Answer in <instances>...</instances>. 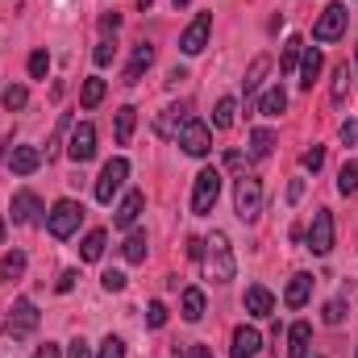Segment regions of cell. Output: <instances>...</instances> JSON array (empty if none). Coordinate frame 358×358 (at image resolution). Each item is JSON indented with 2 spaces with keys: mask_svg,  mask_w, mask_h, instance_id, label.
<instances>
[{
  "mask_svg": "<svg viewBox=\"0 0 358 358\" xmlns=\"http://www.w3.org/2000/svg\"><path fill=\"white\" fill-rule=\"evenodd\" d=\"M204 275L213 279V283H229L234 275H238V263H234V246H229V238L221 234V229H213V238H204Z\"/></svg>",
  "mask_w": 358,
  "mask_h": 358,
  "instance_id": "6da1fadb",
  "label": "cell"
},
{
  "mask_svg": "<svg viewBox=\"0 0 358 358\" xmlns=\"http://www.w3.org/2000/svg\"><path fill=\"white\" fill-rule=\"evenodd\" d=\"M234 208H238V217H242L246 225H255V221L263 217V183L255 176L238 179V187H234Z\"/></svg>",
  "mask_w": 358,
  "mask_h": 358,
  "instance_id": "7a4b0ae2",
  "label": "cell"
},
{
  "mask_svg": "<svg viewBox=\"0 0 358 358\" xmlns=\"http://www.w3.org/2000/svg\"><path fill=\"white\" fill-rule=\"evenodd\" d=\"M217 196H221V171H217V167H208V171H200V176H196L192 213H196V217H208V213L217 208Z\"/></svg>",
  "mask_w": 358,
  "mask_h": 358,
  "instance_id": "3957f363",
  "label": "cell"
},
{
  "mask_svg": "<svg viewBox=\"0 0 358 358\" xmlns=\"http://www.w3.org/2000/svg\"><path fill=\"white\" fill-rule=\"evenodd\" d=\"M80 221H84V208L76 200H59L46 217V229H50V238H71L80 229Z\"/></svg>",
  "mask_w": 358,
  "mask_h": 358,
  "instance_id": "277c9868",
  "label": "cell"
},
{
  "mask_svg": "<svg viewBox=\"0 0 358 358\" xmlns=\"http://www.w3.org/2000/svg\"><path fill=\"white\" fill-rule=\"evenodd\" d=\"M346 21H350L346 4H329V8L317 17V25H313V38H317V42H338V38L346 34Z\"/></svg>",
  "mask_w": 358,
  "mask_h": 358,
  "instance_id": "5b68a950",
  "label": "cell"
},
{
  "mask_svg": "<svg viewBox=\"0 0 358 358\" xmlns=\"http://www.w3.org/2000/svg\"><path fill=\"white\" fill-rule=\"evenodd\" d=\"M179 146H183L192 159H204V155L213 150V134H208V125L196 121V117H187V125L179 129Z\"/></svg>",
  "mask_w": 358,
  "mask_h": 358,
  "instance_id": "8992f818",
  "label": "cell"
},
{
  "mask_svg": "<svg viewBox=\"0 0 358 358\" xmlns=\"http://www.w3.org/2000/svg\"><path fill=\"white\" fill-rule=\"evenodd\" d=\"M308 250H313V255H329V250H334V213H329V208H317V213H313Z\"/></svg>",
  "mask_w": 358,
  "mask_h": 358,
  "instance_id": "52a82bcc",
  "label": "cell"
},
{
  "mask_svg": "<svg viewBox=\"0 0 358 358\" xmlns=\"http://www.w3.org/2000/svg\"><path fill=\"white\" fill-rule=\"evenodd\" d=\"M34 329H38V308H34V300H17L13 313H8V338H13V342H25Z\"/></svg>",
  "mask_w": 358,
  "mask_h": 358,
  "instance_id": "ba28073f",
  "label": "cell"
},
{
  "mask_svg": "<svg viewBox=\"0 0 358 358\" xmlns=\"http://www.w3.org/2000/svg\"><path fill=\"white\" fill-rule=\"evenodd\" d=\"M125 176H129V163H125V159H108V163H104V171H100V179H96V200H100V204H108V200H113V192L125 183Z\"/></svg>",
  "mask_w": 358,
  "mask_h": 358,
  "instance_id": "9c48e42d",
  "label": "cell"
},
{
  "mask_svg": "<svg viewBox=\"0 0 358 358\" xmlns=\"http://www.w3.org/2000/svg\"><path fill=\"white\" fill-rule=\"evenodd\" d=\"M67 155H71L76 163H92V159H96V125H92V121H80V125L71 129Z\"/></svg>",
  "mask_w": 358,
  "mask_h": 358,
  "instance_id": "30bf717a",
  "label": "cell"
},
{
  "mask_svg": "<svg viewBox=\"0 0 358 358\" xmlns=\"http://www.w3.org/2000/svg\"><path fill=\"white\" fill-rule=\"evenodd\" d=\"M208 29H213V13H200L187 29H183V38H179V50L183 55H200L204 46H208Z\"/></svg>",
  "mask_w": 358,
  "mask_h": 358,
  "instance_id": "8fae6325",
  "label": "cell"
},
{
  "mask_svg": "<svg viewBox=\"0 0 358 358\" xmlns=\"http://www.w3.org/2000/svg\"><path fill=\"white\" fill-rule=\"evenodd\" d=\"M187 117H192L187 104H167V108L155 117V134H159V138H179V129L187 125Z\"/></svg>",
  "mask_w": 358,
  "mask_h": 358,
  "instance_id": "7c38bea8",
  "label": "cell"
},
{
  "mask_svg": "<svg viewBox=\"0 0 358 358\" xmlns=\"http://www.w3.org/2000/svg\"><path fill=\"white\" fill-rule=\"evenodd\" d=\"M263 350V338H259V329H250V325H238L234 329V346H229V355L234 358H255Z\"/></svg>",
  "mask_w": 358,
  "mask_h": 358,
  "instance_id": "4fadbf2b",
  "label": "cell"
},
{
  "mask_svg": "<svg viewBox=\"0 0 358 358\" xmlns=\"http://www.w3.org/2000/svg\"><path fill=\"white\" fill-rule=\"evenodd\" d=\"M8 167H13V176H34V171L42 167V155H38V146H13V155H8Z\"/></svg>",
  "mask_w": 358,
  "mask_h": 358,
  "instance_id": "5bb4252c",
  "label": "cell"
},
{
  "mask_svg": "<svg viewBox=\"0 0 358 358\" xmlns=\"http://www.w3.org/2000/svg\"><path fill=\"white\" fill-rule=\"evenodd\" d=\"M38 213H42V200H38L34 192H17V196H13V221H17V225H34Z\"/></svg>",
  "mask_w": 358,
  "mask_h": 358,
  "instance_id": "9a60e30c",
  "label": "cell"
},
{
  "mask_svg": "<svg viewBox=\"0 0 358 358\" xmlns=\"http://www.w3.org/2000/svg\"><path fill=\"white\" fill-rule=\"evenodd\" d=\"M308 296H313V275H292V283H287V292H283V304L287 308H304L308 304Z\"/></svg>",
  "mask_w": 358,
  "mask_h": 358,
  "instance_id": "2e32d148",
  "label": "cell"
},
{
  "mask_svg": "<svg viewBox=\"0 0 358 358\" xmlns=\"http://www.w3.org/2000/svg\"><path fill=\"white\" fill-rule=\"evenodd\" d=\"M150 63H155V46H134V59H129V67H125V84H138L146 71H150Z\"/></svg>",
  "mask_w": 358,
  "mask_h": 358,
  "instance_id": "e0dca14e",
  "label": "cell"
},
{
  "mask_svg": "<svg viewBox=\"0 0 358 358\" xmlns=\"http://www.w3.org/2000/svg\"><path fill=\"white\" fill-rule=\"evenodd\" d=\"M321 67H325V55H321L317 46H308V50L300 55V88H313L317 76H321Z\"/></svg>",
  "mask_w": 358,
  "mask_h": 358,
  "instance_id": "ac0fdd59",
  "label": "cell"
},
{
  "mask_svg": "<svg viewBox=\"0 0 358 358\" xmlns=\"http://www.w3.org/2000/svg\"><path fill=\"white\" fill-rule=\"evenodd\" d=\"M246 313H250V317H271V313H275V296H271L263 283L246 287Z\"/></svg>",
  "mask_w": 358,
  "mask_h": 358,
  "instance_id": "d6986e66",
  "label": "cell"
},
{
  "mask_svg": "<svg viewBox=\"0 0 358 358\" xmlns=\"http://www.w3.org/2000/svg\"><path fill=\"white\" fill-rule=\"evenodd\" d=\"M308 342H313L308 321H296V325L287 329V358H308Z\"/></svg>",
  "mask_w": 358,
  "mask_h": 358,
  "instance_id": "ffe728a7",
  "label": "cell"
},
{
  "mask_svg": "<svg viewBox=\"0 0 358 358\" xmlns=\"http://www.w3.org/2000/svg\"><path fill=\"white\" fill-rule=\"evenodd\" d=\"M142 204H146V196H142V192H129V196L121 200V208H117V217H113V221H117V229H129V225L138 221V213H142Z\"/></svg>",
  "mask_w": 358,
  "mask_h": 358,
  "instance_id": "44dd1931",
  "label": "cell"
},
{
  "mask_svg": "<svg viewBox=\"0 0 358 358\" xmlns=\"http://www.w3.org/2000/svg\"><path fill=\"white\" fill-rule=\"evenodd\" d=\"M179 308H183V321H192V325H196V321L204 317V292H200V287H187V292H183V300H179Z\"/></svg>",
  "mask_w": 358,
  "mask_h": 358,
  "instance_id": "7402d4cb",
  "label": "cell"
},
{
  "mask_svg": "<svg viewBox=\"0 0 358 358\" xmlns=\"http://www.w3.org/2000/svg\"><path fill=\"white\" fill-rule=\"evenodd\" d=\"M134 125H138V108H134V104L117 108V142H121V146H129V138H134Z\"/></svg>",
  "mask_w": 358,
  "mask_h": 358,
  "instance_id": "603a6c76",
  "label": "cell"
},
{
  "mask_svg": "<svg viewBox=\"0 0 358 358\" xmlns=\"http://www.w3.org/2000/svg\"><path fill=\"white\" fill-rule=\"evenodd\" d=\"M271 71V59L267 55H259L255 63H250V71H246V80H242V88H246V96H255L259 92V84H263V76Z\"/></svg>",
  "mask_w": 358,
  "mask_h": 358,
  "instance_id": "cb8c5ba5",
  "label": "cell"
},
{
  "mask_svg": "<svg viewBox=\"0 0 358 358\" xmlns=\"http://www.w3.org/2000/svg\"><path fill=\"white\" fill-rule=\"evenodd\" d=\"M300 55H304V42H300V38H287L283 59H279V71H283V76H292V71L300 67Z\"/></svg>",
  "mask_w": 358,
  "mask_h": 358,
  "instance_id": "d4e9b609",
  "label": "cell"
},
{
  "mask_svg": "<svg viewBox=\"0 0 358 358\" xmlns=\"http://www.w3.org/2000/svg\"><path fill=\"white\" fill-rule=\"evenodd\" d=\"M283 108H287V92L283 88H271L267 96L259 100V113H263V117H279Z\"/></svg>",
  "mask_w": 358,
  "mask_h": 358,
  "instance_id": "484cf974",
  "label": "cell"
},
{
  "mask_svg": "<svg viewBox=\"0 0 358 358\" xmlns=\"http://www.w3.org/2000/svg\"><path fill=\"white\" fill-rule=\"evenodd\" d=\"M234 117H238V100H234V96H225V100H217V113H213V125H217V129H229V125H234Z\"/></svg>",
  "mask_w": 358,
  "mask_h": 358,
  "instance_id": "4316f807",
  "label": "cell"
},
{
  "mask_svg": "<svg viewBox=\"0 0 358 358\" xmlns=\"http://www.w3.org/2000/svg\"><path fill=\"white\" fill-rule=\"evenodd\" d=\"M121 255H125V263H146V234H129Z\"/></svg>",
  "mask_w": 358,
  "mask_h": 358,
  "instance_id": "83f0119b",
  "label": "cell"
},
{
  "mask_svg": "<svg viewBox=\"0 0 358 358\" xmlns=\"http://www.w3.org/2000/svg\"><path fill=\"white\" fill-rule=\"evenodd\" d=\"M104 242H108V238H104V229H92L88 238H84V246H80V255H84V263H96V259L104 255Z\"/></svg>",
  "mask_w": 358,
  "mask_h": 358,
  "instance_id": "f1b7e54d",
  "label": "cell"
},
{
  "mask_svg": "<svg viewBox=\"0 0 358 358\" xmlns=\"http://www.w3.org/2000/svg\"><path fill=\"white\" fill-rule=\"evenodd\" d=\"M271 146H275V134L271 129H255L250 134V159H267Z\"/></svg>",
  "mask_w": 358,
  "mask_h": 358,
  "instance_id": "f546056e",
  "label": "cell"
},
{
  "mask_svg": "<svg viewBox=\"0 0 358 358\" xmlns=\"http://www.w3.org/2000/svg\"><path fill=\"white\" fill-rule=\"evenodd\" d=\"M338 192H342V196H355L358 192V159H350V163L338 171Z\"/></svg>",
  "mask_w": 358,
  "mask_h": 358,
  "instance_id": "4dcf8cb0",
  "label": "cell"
},
{
  "mask_svg": "<svg viewBox=\"0 0 358 358\" xmlns=\"http://www.w3.org/2000/svg\"><path fill=\"white\" fill-rule=\"evenodd\" d=\"M21 271H25V255L21 250H13V255L0 259V279H21Z\"/></svg>",
  "mask_w": 358,
  "mask_h": 358,
  "instance_id": "1f68e13d",
  "label": "cell"
},
{
  "mask_svg": "<svg viewBox=\"0 0 358 358\" xmlns=\"http://www.w3.org/2000/svg\"><path fill=\"white\" fill-rule=\"evenodd\" d=\"M104 100V80H84V92H80V104L84 108H96Z\"/></svg>",
  "mask_w": 358,
  "mask_h": 358,
  "instance_id": "d6a6232c",
  "label": "cell"
},
{
  "mask_svg": "<svg viewBox=\"0 0 358 358\" xmlns=\"http://www.w3.org/2000/svg\"><path fill=\"white\" fill-rule=\"evenodd\" d=\"M25 104H29V92L21 88V84L4 88V108H8V113H17V108H25Z\"/></svg>",
  "mask_w": 358,
  "mask_h": 358,
  "instance_id": "836d02e7",
  "label": "cell"
},
{
  "mask_svg": "<svg viewBox=\"0 0 358 358\" xmlns=\"http://www.w3.org/2000/svg\"><path fill=\"white\" fill-rule=\"evenodd\" d=\"M146 325H150V329H163V325H167V304H163V300H150V304H146Z\"/></svg>",
  "mask_w": 358,
  "mask_h": 358,
  "instance_id": "e575fe53",
  "label": "cell"
},
{
  "mask_svg": "<svg viewBox=\"0 0 358 358\" xmlns=\"http://www.w3.org/2000/svg\"><path fill=\"white\" fill-rule=\"evenodd\" d=\"M346 92H350V67L342 63V67H338V76H334V104H342V100H346Z\"/></svg>",
  "mask_w": 358,
  "mask_h": 358,
  "instance_id": "d590c367",
  "label": "cell"
},
{
  "mask_svg": "<svg viewBox=\"0 0 358 358\" xmlns=\"http://www.w3.org/2000/svg\"><path fill=\"white\" fill-rule=\"evenodd\" d=\"M46 71H50V55H46V50H34V55H29V76H34V80H46Z\"/></svg>",
  "mask_w": 358,
  "mask_h": 358,
  "instance_id": "8d00e7d4",
  "label": "cell"
},
{
  "mask_svg": "<svg viewBox=\"0 0 358 358\" xmlns=\"http://www.w3.org/2000/svg\"><path fill=\"white\" fill-rule=\"evenodd\" d=\"M300 163H304V171H321V167H325V146L304 150V155H300Z\"/></svg>",
  "mask_w": 358,
  "mask_h": 358,
  "instance_id": "74e56055",
  "label": "cell"
},
{
  "mask_svg": "<svg viewBox=\"0 0 358 358\" xmlns=\"http://www.w3.org/2000/svg\"><path fill=\"white\" fill-rule=\"evenodd\" d=\"M96 358H125V342H121V338H113V334H108V338H104V342H100V355Z\"/></svg>",
  "mask_w": 358,
  "mask_h": 358,
  "instance_id": "f35d334b",
  "label": "cell"
},
{
  "mask_svg": "<svg viewBox=\"0 0 358 358\" xmlns=\"http://www.w3.org/2000/svg\"><path fill=\"white\" fill-rule=\"evenodd\" d=\"M321 317H325V325H342V317H346V300H329Z\"/></svg>",
  "mask_w": 358,
  "mask_h": 358,
  "instance_id": "ab89813d",
  "label": "cell"
},
{
  "mask_svg": "<svg viewBox=\"0 0 358 358\" xmlns=\"http://www.w3.org/2000/svg\"><path fill=\"white\" fill-rule=\"evenodd\" d=\"M100 283H104V292H125V283H129V279H125L121 271H104V275H100Z\"/></svg>",
  "mask_w": 358,
  "mask_h": 358,
  "instance_id": "60d3db41",
  "label": "cell"
},
{
  "mask_svg": "<svg viewBox=\"0 0 358 358\" xmlns=\"http://www.w3.org/2000/svg\"><path fill=\"white\" fill-rule=\"evenodd\" d=\"M67 358H92V346L84 342V338H76V342L67 346Z\"/></svg>",
  "mask_w": 358,
  "mask_h": 358,
  "instance_id": "b9f144b4",
  "label": "cell"
},
{
  "mask_svg": "<svg viewBox=\"0 0 358 358\" xmlns=\"http://www.w3.org/2000/svg\"><path fill=\"white\" fill-rule=\"evenodd\" d=\"M113 63V42H100L96 46V67H108Z\"/></svg>",
  "mask_w": 358,
  "mask_h": 358,
  "instance_id": "7bdbcfd3",
  "label": "cell"
},
{
  "mask_svg": "<svg viewBox=\"0 0 358 358\" xmlns=\"http://www.w3.org/2000/svg\"><path fill=\"white\" fill-rule=\"evenodd\" d=\"M76 279H80L76 271H63V275L55 279V292H71V287H76Z\"/></svg>",
  "mask_w": 358,
  "mask_h": 358,
  "instance_id": "ee69618b",
  "label": "cell"
},
{
  "mask_svg": "<svg viewBox=\"0 0 358 358\" xmlns=\"http://www.w3.org/2000/svg\"><path fill=\"white\" fill-rule=\"evenodd\" d=\"M342 142H346V146L358 142V121H346V125H342Z\"/></svg>",
  "mask_w": 358,
  "mask_h": 358,
  "instance_id": "f6af8a7d",
  "label": "cell"
},
{
  "mask_svg": "<svg viewBox=\"0 0 358 358\" xmlns=\"http://www.w3.org/2000/svg\"><path fill=\"white\" fill-rule=\"evenodd\" d=\"M300 196H304V179H292V183H287V200H292V204H296V200H300Z\"/></svg>",
  "mask_w": 358,
  "mask_h": 358,
  "instance_id": "bcb514c9",
  "label": "cell"
},
{
  "mask_svg": "<svg viewBox=\"0 0 358 358\" xmlns=\"http://www.w3.org/2000/svg\"><path fill=\"white\" fill-rule=\"evenodd\" d=\"M34 358H63V350H59L55 342H46V346H38V355Z\"/></svg>",
  "mask_w": 358,
  "mask_h": 358,
  "instance_id": "7dc6e473",
  "label": "cell"
},
{
  "mask_svg": "<svg viewBox=\"0 0 358 358\" xmlns=\"http://www.w3.org/2000/svg\"><path fill=\"white\" fill-rule=\"evenodd\" d=\"M242 163H246V159H242L238 150H229V155H225V167H229V171H242Z\"/></svg>",
  "mask_w": 358,
  "mask_h": 358,
  "instance_id": "c3c4849f",
  "label": "cell"
},
{
  "mask_svg": "<svg viewBox=\"0 0 358 358\" xmlns=\"http://www.w3.org/2000/svg\"><path fill=\"white\" fill-rule=\"evenodd\" d=\"M187 255H192V259H204V238H192V242H187Z\"/></svg>",
  "mask_w": 358,
  "mask_h": 358,
  "instance_id": "681fc988",
  "label": "cell"
},
{
  "mask_svg": "<svg viewBox=\"0 0 358 358\" xmlns=\"http://www.w3.org/2000/svg\"><path fill=\"white\" fill-rule=\"evenodd\" d=\"M187 358H213V350H208V346H192V350H187Z\"/></svg>",
  "mask_w": 358,
  "mask_h": 358,
  "instance_id": "f907efd6",
  "label": "cell"
},
{
  "mask_svg": "<svg viewBox=\"0 0 358 358\" xmlns=\"http://www.w3.org/2000/svg\"><path fill=\"white\" fill-rule=\"evenodd\" d=\"M0 246H4V217H0Z\"/></svg>",
  "mask_w": 358,
  "mask_h": 358,
  "instance_id": "816d5d0a",
  "label": "cell"
},
{
  "mask_svg": "<svg viewBox=\"0 0 358 358\" xmlns=\"http://www.w3.org/2000/svg\"><path fill=\"white\" fill-rule=\"evenodd\" d=\"M171 4H176V8H183V4H192V0H171Z\"/></svg>",
  "mask_w": 358,
  "mask_h": 358,
  "instance_id": "f5cc1de1",
  "label": "cell"
},
{
  "mask_svg": "<svg viewBox=\"0 0 358 358\" xmlns=\"http://www.w3.org/2000/svg\"><path fill=\"white\" fill-rule=\"evenodd\" d=\"M138 4H142V8H150V4H155V0H138Z\"/></svg>",
  "mask_w": 358,
  "mask_h": 358,
  "instance_id": "db71d44e",
  "label": "cell"
},
{
  "mask_svg": "<svg viewBox=\"0 0 358 358\" xmlns=\"http://www.w3.org/2000/svg\"><path fill=\"white\" fill-rule=\"evenodd\" d=\"M355 358H358V355H355Z\"/></svg>",
  "mask_w": 358,
  "mask_h": 358,
  "instance_id": "11a10c76",
  "label": "cell"
}]
</instances>
